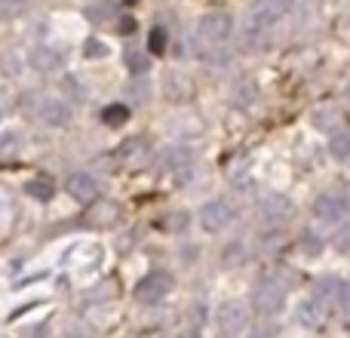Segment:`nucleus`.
I'll return each mask as SVG.
<instances>
[{"instance_id":"f257e3e1","label":"nucleus","mask_w":350,"mask_h":338,"mask_svg":"<svg viewBox=\"0 0 350 338\" xmlns=\"http://www.w3.org/2000/svg\"><path fill=\"white\" fill-rule=\"evenodd\" d=\"M22 114L28 117L31 123H37V127L62 129L71 123V105L62 96H55V92L34 90V92H25L22 96Z\"/></svg>"},{"instance_id":"f03ea898","label":"nucleus","mask_w":350,"mask_h":338,"mask_svg":"<svg viewBox=\"0 0 350 338\" xmlns=\"http://www.w3.org/2000/svg\"><path fill=\"white\" fill-rule=\"evenodd\" d=\"M230 31H234V18L224 10H212L206 12L197 22V31H193V40H197V53H209V49H218L228 43Z\"/></svg>"},{"instance_id":"7ed1b4c3","label":"nucleus","mask_w":350,"mask_h":338,"mask_svg":"<svg viewBox=\"0 0 350 338\" xmlns=\"http://www.w3.org/2000/svg\"><path fill=\"white\" fill-rule=\"evenodd\" d=\"M286 304V283H280L277 277H265L252 286V308L258 314L271 317V314H280Z\"/></svg>"},{"instance_id":"20e7f679","label":"nucleus","mask_w":350,"mask_h":338,"mask_svg":"<svg viewBox=\"0 0 350 338\" xmlns=\"http://www.w3.org/2000/svg\"><path fill=\"white\" fill-rule=\"evenodd\" d=\"M172 289H175L172 274L151 271V274H145V277L135 283V298H139V302H145V304H157V302H163Z\"/></svg>"},{"instance_id":"39448f33","label":"nucleus","mask_w":350,"mask_h":338,"mask_svg":"<svg viewBox=\"0 0 350 338\" xmlns=\"http://www.w3.org/2000/svg\"><path fill=\"white\" fill-rule=\"evenodd\" d=\"M25 62H28L31 71L37 74H55L62 71V65H65V53H62L55 43H37V47L28 49V55H25Z\"/></svg>"},{"instance_id":"423d86ee","label":"nucleus","mask_w":350,"mask_h":338,"mask_svg":"<svg viewBox=\"0 0 350 338\" xmlns=\"http://www.w3.org/2000/svg\"><path fill=\"white\" fill-rule=\"evenodd\" d=\"M197 218H200V224H203V231L218 234V231H224L237 218V209L228 203V200H209V203L200 206Z\"/></svg>"},{"instance_id":"0eeeda50","label":"nucleus","mask_w":350,"mask_h":338,"mask_svg":"<svg viewBox=\"0 0 350 338\" xmlns=\"http://www.w3.org/2000/svg\"><path fill=\"white\" fill-rule=\"evenodd\" d=\"M347 212H350V203H347L345 194H338V191H323L320 197L314 200V216L326 224L345 222Z\"/></svg>"},{"instance_id":"6e6552de","label":"nucleus","mask_w":350,"mask_h":338,"mask_svg":"<svg viewBox=\"0 0 350 338\" xmlns=\"http://www.w3.org/2000/svg\"><path fill=\"white\" fill-rule=\"evenodd\" d=\"M258 212L267 218L271 224H280L286 222V218H292V212H295V206H292V200L286 197V194L280 191H265L258 197Z\"/></svg>"},{"instance_id":"1a4fd4ad","label":"nucleus","mask_w":350,"mask_h":338,"mask_svg":"<svg viewBox=\"0 0 350 338\" xmlns=\"http://www.w3.org/2000/svg\"><path fill=\"white\" fill-rule=\"evenodd\" d=\"M117 160H120L123 169H145V164L151 160V145H148L145 135H133V139H126L120 145V151H117Z\"/></svg>"},{"instance_id":"9d476101","label":"nucleus","mask_w":350,"mask_h":338,"mask_svg":"<svg viewBox=\"0 0 350 338\" xmlns=\"http://www.w3.org/2000/svg\"><path fill=\"white\" fill-rule=\"evenodd\" d=\"M215 320L224 335H237L249 326V308L243 302H224L221 308H218Z\"/></svg>"},{"instance_id":"9b49d317","label":"nucleus","mask_w":350,"mask_h":338,"mask_svg":"<svg viewBox=\"0 0 350 338\" xmlns=\"http://www.w3.org/2000/svg\"><path fill=\"white\" fill-rule=\"evenodd\" d=\"M65 191L71 194L77 203L92 206L98 200V181L92 179L90 172H71L68 175V181H65Z\"/></svg>"},{"instance_id":"f8f14e48","label":"nucleus","mask_w":350,"mask_h":338,"mask_svg":"<svg viewBox=\"0 0 350 338\" xmlns=\"http://www.w3.org/2000/svg\"><path fill=\"white\" fill-rule=\"evenodd\" d=\"M163 96L170 102H187L193 96V83L185 71H166L163 74Z\"/></svg>"},{"instance_id":"ddd939ff","label":"nucleus","mask_w":350,"mask_h":338,"mask_svg":"<svg viewBox=\"0 0 350 338\" xmlns=\"http://www.w3.org/2000/svg\"><path fill=\"white\" fill-rule=\"evenodd\" d=\"M295 317H298V323H301L304 329H320L323 323H326L329 311H326V304H323L320 298H304V302L298 304Z\"/></svg>"},{"instance_id":"4468645a","label":"nucleus","mask_w":350,"mask_h":338,"mask_svg":"<svg viewBox=\"0 0 350 338\" xmlns=\"http://www.w3.org/2000/svg\"><path fill=\"white\" fill-rule=\"evenodd\" d=\"M310 120H314V127L323 129V133H338L341 111H338V105H320V108L310 114Z\"/></svg>"},{"instance_id":"2eb2a0df","label":"nucleus","mask_w":350,"mask_h":338,"mask_svg":"<svg viewBox=\"0 0 350 338\" xmlns=\"http://www.w3.org/2000/svg\"><path fill=\"white\" fill-rule=\"evenodd\" d=\"M90 218H92L90 224H98V228H108V224H114L117 218H120V206H117L114 200H96V203H92Z\"/></svg>"},{"instance_id":"dca6fc26","label":"nucleus","mask_w":350,"mask_h":338,"mask_svg":"<svg viewBox=\"0 0 350 338\" xmlns=\"http://www.w3.org/2000/svg\"><path fill=\"white\" fill-rule=\"evenodd\" d=\"M83 16H86V22H92V25H108V22H117V6L111 3V0H98V3H90L83 10Z\"/></svg>"},{"instance_id":"f3484780","label":"nucleus","mask_w":350,"mask_h":338,"mask_svg":"<svg viewBox=\"0 0 350 338\" xmlns=\"http://www.w3.org/2000/svg\"><path fill=\"white\" fill-rule=\"evenodd\" d=\"M123 62H126V68L133 71V77H142V74L151 71V55H148L142 47H126Z\"/></svg>"},{"instance_id":"a211bd4d","label":"nucleus","mask_w":350,"mask_h":338,"mask_svg":"<svg viewBox=\"0 0 350 338\" xmlns=\"http://www.w3.org/2000/svg\"><path fill=\"white\" fill-rule=\"evenodd\" d=\"M22 194H28V197L37 200V203H49L55 194V185L49 179H28L22 185Z\"/></svg>"},{"instance_id":"6ab92c4d","label":"nucleus","mask_w":350,"mask_h":338,"mask_svg":"<svg viewBox=\"0 0 350 338\" xmlns=\"http://www.w3.org/2000/svg\"><path fill=\"white\" fill-rule=\"evenodd\" d=\"M31 0H0V22H16L28 12Z\"/></svg>"},{"instance_id":"aec40b11","label":"nucleus","mask_w":350,"mask_h":338,"mask_svg":"<svg viewBox=\"0 0 350 338\" xmlns=\"http://www.w3.org/2000/svg\"><path fill=\"white\" fill-rule=\"evenodd\" d=\"M129 120V108L120 102L108 105V108H102V123L105 127H123V123Z\"/></svg>"},{"instance_id":"412c9836","label":"nucleus","mask_w":350,"mask_h":338,"mask_svg":"<svg viewBox=\"0 0 350 338\" xmlns=\"http://www.w3.org/2000/svg\"><path fill=\"white\" fill-rule=\"evenodd\" d=\"M126 92L133 96V102H135V105H145L148 99H151V83H148V77L142 74V77H133V80H129Z\"/></svg>"},{"instance_id":"4be33fe9","label":"nucleus","mask_w":350,"mask_h":338,"mask_svg":"<svg viewBox=\"0 0 350 338\" xmlns=\"http://www.w3.org/2000/svg\"><path fill=\"white\" fill-rule=\"evenodd\" d=\"M329 154L335 160H350V133H335L329 139Z\"/></svg>"},{"instance_id":"5701e85b","label":"nucleus","mask_w":350,"mask_h":338,"mask_svg":"<svg viewBox=\"0 0 350 338\" xmlns=\"http://www.w3.org/2000/svg\"><path fill=\"white\" fill-rule=\"evenodd\" d=\"M338 292H341V283L335 277H323L320 283H317V296L314 298H320L323 304H326V298L332 302V298H338Z\"/></svg>"},{"instance_id":"b1692460","label":"nucleus","mask_w":350,"mask_h":338,"mask_svg":"<svg viewBox=\"0 0 350 338\" xmlns=\"http://www.w3.org/2000/svg\"><path fill=\"white\" fill-rule=\"evenodd\" d=\"M18 133H12V129H6V133H0V160L6 157H16L18 154Z\"/></svg>"},{"instance_id":"393cba45","label":"nucleus","mask_w":350,"mask_h":338,"mask_svg":"<svg viewBox=\"0 0 350 338\" xmlns=\"http://www.w3.org/2000/svg\"><path fill=\"white\" fill-rule=\"evenodd\" d=\"M255 99H258V86H255V83H240V86H237V99H234V102L240 105V108H249Z\"/></svg>"},{"instance_id":"a878e982","label":"nucleus","mask_w":350,"mask_h":338,"mask_svg":"<svg viewBox=\"0 0 350 338\" xmlns=\"http://www.w3.org/2000/svg\"><path fill=\"white\" fill-rule=\"evenodd\" d=\"M332 246H335V252L350 255V224H341V228L335 231V237H332Z\"/></svg>"},{"instance_id":"bb28decb","label":"nucleus","mask_w":350,"mask_h":338,"mask_svg":"<svg viewBox=\"0 0 350 338\" xmlns=\"http://www.w3.org/2000/svg\"><path fill=\"white\" fill-rule=\"evenodd\" d=\"M83 55L86 59H102V55H108V47H105L102 40H96V37H90V40L83 43Z\"/></svg>"},{"instance_id":"cd10ccee","label":"nucleus","mask_w":350,"mask_h":338,"mask_svg":"<svg viewBox=\"0 0 350 338\" xmlns=\"http://www.w3.org/2000/svg\"><path fill=\"white\" fill-rule=\"evenodd\" d=\"M301 252L320 255V252H323V240H320L317 234H301Z\"/></svg>"},{"instance_id":"c85d7f7f","label":"nucleus","mask_w":350,"mask_h":338,"mask_svg":"<svg viewBox=\"0 0 350 338\" xmlns=\"http://www.w3.org/2000/svg\"><path fill=\"white\" fill-rule=\"evenodd\" d=\"M166 222H160V228L163 231H185V224H187V216L185 212H172V216H163Z\"/></svg>"},{"instance_id":"c756f323","label":"nucleus","mask_w":350,"mask_h":338,"mask_svg":"<svg viewBox=\"0 0 350 338\" xmlns=\"http://www.w3.org/2000/svg\"><path fill=\"white\" fill-rule=\"evenodd\" d=\"M148 49H151V53H163L166 49V31L163 28H154L151 31V37H148Z\"/></svg>"},{"instance_id":"7c9ffc66","label":"nucleus","mask_w":350,"mask_h":338,"mask_svg":"<svg viewBox=\"0 0 350 338\" xmlns=\"http://www.w3.org/2000/svg\"><path fill=\"white\" fill-rule=\"evenodd\" d=\"M243 255H246V252H243V243H234V246H228V249H224V261H228L230 268H234V265H240V261H243Z\"/></svg>"},{"instance_id":"2f4dec72","label":"nucleus","mask_w":350,"mask_h":338,"mask_svg":"<svg viewBox=\"0 0 350 338\" xmlns=\"http://www.w3.org/2000/svg\"><path fill=\"white\" fill-rule=\"evenodd\" d=\"M117 31H120V34H133V31H135V18L133 16H117Z\"/></svg>"},{"instance_id":"473e14b6","label":"nucleus","mask_w":350,"mask_h":338,"mask_svg":"<svg viewBox=\"0 0 350 338\" xmlns=\"http://www.w3.org/2000/svg\"><path fill=\"white\" fill-rule=\"evenodd\" d=\"M338 302H341V311L350 317V283L341 286V292H338Z\"/></svg>"},{"instance_id":"72a5a7b5","label":"nucleus","mask_w":350,"mask_h":338,"mask_svg":"<svg viewBox=\"0 0 350 338\" xmlns=\"http://www.w3.org/2000/svg\"><path fill=\"white\" fill-rule=\"evenodd\" d=\"M345 96H347V102H350V83H347V90H345Z\"/></svg>"},{"instance_id":"f704fd0d","label":"nucleus","mask_w":350,"mask_h":338,"mask_svg":"<svg viewBox=\"0 0 350 338\" xmlns=\"http://www.w3.org/2000/svg\"><path fill=\"white\" fill-rule=\"evenodd\" d=\"M185 338H200V335H197V333H191V335H185Z\"/></svg>"},{"instance_id":"c9c22d12","label":"nucleus","mask_w":350,"mask_h":338,"mask_svg":"<svg viewBox=\"0 0 350 338\" xmlns=\"http://www.w3.org/2000/svg\"><path fill=\"white\" fill-rule=\"evenodd\" d=\"M230 338H234V335H230Z\"/></svg>"}]
</instances>
